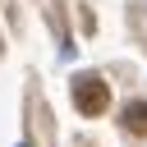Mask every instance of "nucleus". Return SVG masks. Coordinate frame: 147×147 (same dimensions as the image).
<instances>
[{"label": "nucleus", "mask_w": 147, "mask_h": 147, "mask_svg": "<svg viewBox=\"0 0 147 147\" xmlns=\"http://www.w3.org/2000/svg\"><path fill=\"white\" fill-rule=\"evenodd\" d=\"M74 106H78L83 115H101V110L110 106V87H106L101 78L83 74V78H74Z\"/></svg>", "instance_id": "f257e3e1"}, {"label": "nucleus", "mask_w": 147, "mask_h": 147, "mask_svg": "<svg viewBox=\"0 0 147 147\" xmlns=\"http://www.w3.org/2000/svg\"><path fill=\"white\" fill-rule=\"evenodd\" d=\"M124 129L133 138H147V101H129L124 106Z\"/></svg>", "instance_id": "f03ea898"}]
</instances>
